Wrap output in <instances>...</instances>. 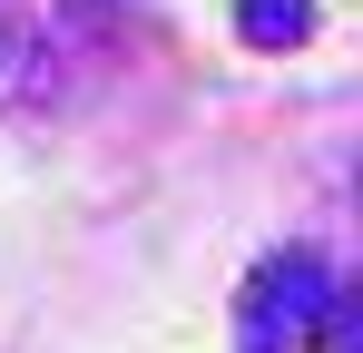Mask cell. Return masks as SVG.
<instances>
[{
  "label": "cell",
  "mask_w": 363,
  "mask_h": 353,
  "mask_svg": "<svg viewBox=\"0 0 363 353\" xmlns=\"http://www.w3.org/2000/svg\"><path fill=\"white\" fill-rule=\"evenodd\" d=\"M304 0H236V30L255 40V50H285V40H304Z\"/></svg>",
  "instance_id": "cell-1"
}]
</instances>
